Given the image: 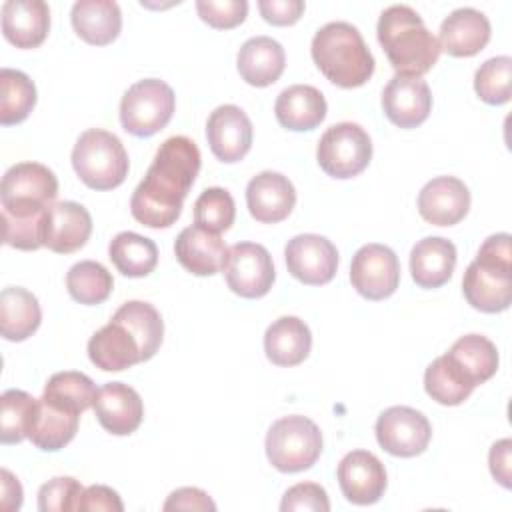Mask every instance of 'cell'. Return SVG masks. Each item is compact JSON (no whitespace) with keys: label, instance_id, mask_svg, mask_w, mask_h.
Wrapping results in <instances>:
<instances>
[{"label":"cell","instance_id":"cell-14","mask_svg":"<svg viewBox=\"0 0 512 512\" xmlns=\"http://www.w3.org/2000/svg\"><path fill=\"white\" fill-rule=\"evenodd\" d=\"M288 272L308 286L328 284L338 270L336 246L320 234H298L284 248Z\"/></svg>","mask_w":512,"mask_h":512},{"label":"cell","instance_id":"cell-7","mask_svg":"<svg viewBox=\"0 0 512 512\" xmlns=\"http://www.w3.org/2000/svg\"><path fill=\"white\" fill-rule=\"evenodd\" d=\"M264 448L268 462L276 470L284 474L302 472L312 468L320 458L322 432L306 416H282L268 428Z\"/></svg>","mask_w":512,"mask_h":512},{"label":"cell","instance_id":"cell-13","mask_svg":"<svg viewBox=\"0 0 512 512\" xmlns=\"http://www.w3.org/2000/svg\"><path fill=\"white\" fill-rule=\"evenodd\" d=\"M88 358L104 372H120L146 362V352L134 328L114 312L110 322L88 340Z\"/></svg>","mask_w":512,"mask_h":512},{"label":"cell","instance_id":"cell-9","mask_svg":"<svg viewBox=\"0 0 512 512\" xmlns=\"http://www.w3.org/2000/svg\"><path fill=\"white\" fill-rule=\"evenodd\" d=\"M372 158V140L356 122L332 124L318 140V166L332 178L358 176Z\"/></svg>","mask_w":512,"mask_h":512},{"label":"cell","instance_id":"cell-3","mask_svg":"<svg viewBox=\"0 0 512 512\" xmlns=\"http://www.w3.org/2000/svg\"><path fill=\"white\" fill-rule=\"evenodd\" d=\"M310 54L318 70L340 88H356L374 74V56L350 22H328L312 38Z\"/></svg>","mask_w":512,"mask_h":512},{"label":"cell","instance_id":"cell-10","mask_svg":"<svg viewBox=\"0 0 512 512\" xmlns=\"http://www.w3.org/2000/svg\"><path fill=\"white\" fill-rule=\"evenodd\" d=\"M374 432L382 450L400 458L422 454L432 438V426L428 418L410 406L386 408L378 416Z\"/></svg>","mask_w":512,"mask_h":512},{"label":"cell","instance_id":"cell-17","mask_svg":"<svg viewBox=\"0 0 512 512\" xmlns=\"http://www.w3.org/2000/svg\"><path fill=\"white\" fill-rule=\"evenodd\" d=\"M382 110L398 128L420 126L432 110V94L426 80L394 74L382 92Z\"/></svg>","mask_w":512,"mask_h":512},{"label":"cell","instance_id":"cell-32","mask_svg":"<svg viewBox=\"0 0 512 512\" xmlns=\"http://www.w3.org/2000/svg\"><path fill=\"white\" fill-rule=\"evenodd\" d=\"M474 384L460 370V366L448 356L442 354L432 360L424 372V390L426 394L442 406H458L474 392Z\"/></svg>","mask_w":512,"mask_h":512},{"label":"cell","instance_id":"cell-28","mask_svg":"<svg viewBox=\"0 0 512 512\" xmlns=\"http://www.w3.org/2000/svg\"><path fill=\"white\" fill-rule=\"evenodd\" d=\"M312 348V332L298 316H280L264 334L266 358L276 366H296L304 362Z\"/></svg>","mask_w":512,"mask_h":512},{"label":"cell","instance_id":"cell-18","mask_svg":"<svg viewBox=\"0 0 512 512\" xmlns=\"http://www.w3.org/2000/svg\"><path fill=\"white\" fill-rule=\"evenodd\" d=\"M92 234L90 212L72 200L54 202L42 224V246L58 254H70L80 250Z\"/></svg>","mask_w":512,"mask_h":512},{"label":"cell","instance_id":"cell-47","mask_svg":"<svg viewBox=\"0 0 512 512\" xmlns=\"http://www.w3.org/2000/svg\"><path fill=\"white\" fill-rule=\"evenodd\" d=\"M510 454H512V440L510 438H502V440L494 442L492 448H490V454H488L490 472L504 488L512 486V482H510Z\"/></svg>","mask_w":512,"mask_h":512},{"label":"cell","instance_id":"cell-35","mask_svg":"<svg viewBox=\"0 0 512 512\" xmlns=\"http://www.w3.org/2000/svg\"><path fill=\"white\" fill-rule=\"evenodd\" d=\"M96 392L98 388L90 376L76 370H64L48 378L42 398L60 410L82 414L94 404Z\"/></svg>","mask_w":512,"mask_h":512},{"label":"cell","instance_id":"cell-21","mask_svg":"<svg viewBox=\"0 0 512 512\" xmlns=\"http://www.w3.org/2000/svg\"><path fill=\"white\" fill-rule=\"evenodd\" d=\"M246 204L254 220L262 224L282 222L296 204L294 184L280 172L264 170L248 182Z\"/></svg>","mask_w":512,"mask_h":512},{"label":"cell","instance_id":"cell-12","mask_svg":"<svg viewBox=\"0 0 512 512\" xmlns=\"http://www.w3.org/2000/svg\"><path fill=\"white\" fill-rule=\"evenodd\" d=\"M228 288L242 298H262L270 292L276 272L270 252L256 242H238L228 248L224 266Z\"/></svg>","mask_w":512,"mask_h":512},{"label":"cell","instance_id":"cell-43","mask_svg":"<svg viewBox=\"0 0 512 512\" xmlns=\"http://www.w3.org/2000/svg\"><path fill=\"white\" fill-rule=\"evenodd\" d=\"M282 512H296V510H312V512H328L330 500L326 490L316 482H300L290 486L280 502Z\"/></svg>","mask_w":512,"mask_h":512},{"label":"cell","instance_id":"cell-23","mask_svg":"<svg viewBox=\"0 0 512 512\" xmlns=\"http://www.w3.org/2000/svg\"><path fill=\"white\" fill-rule=\"evenodd\" d=\"M492 28L484 12L476 8H456L440 24V50L456 58L478 54L490 40Z\"/></svg>","mask_w":512,"mask_h":512},{"label":"cell","instance_id":"cell-19","mask_svg":"<svg viewBox=\"0 0 512 512\" xmlns=\"http://www.w3.org/2000/svg\"><path fill=\"white\" fill-rule=\"evenodd\" d=\"M470 210V190L456 176H436L418 194L420 216L434 226H454Z\"/></svg>","mask_w":512,"mask_h":512},{"label":"cell","instance_id":"cell-39","mask_svg":"<svg viewBox=\"0 0 512 512\" xmlns=\"http://www.w3.org/2000/svg\"><path fill=\"white\" fill-rule=\"evenodd\" d=\"M512 84V58L494 56L488 58L474 74V90L482 102L500 106L510 100Z\"/></svg>","mask_w":512,"mask_h":512},{"label":"cell","instance_id":"cell-30","mask_svg":"<svg viewBox=\"0 0 512 512\" xmlns=\"http://www.w3.org/2000/svg\"><path fill=\"white\" fill-rule=\"evenodd\" d=\"M42 320L38 298L22 288L8 286L0 294V332L10 342H22L32 336Z\"/></svg>","mask_w":512,"mask_h":512},{"label":"cell","instance_id":"cell-42","mask_svg":"<svg viewBox=\"0 0 512 512\" xmlns=\"http://www.w3.org/2000/svg\"><path fill=\"white\" fill-rule=\"evenodd\" d=\"M198 16L212 28L228 30L244 22L248 14L246 0H196Z\"/></svg>","mask_w":512,"mask_h":512},{"label":"cell","instance_id":"cell-16","mask_svg":"<svg viewBox=\"0 0 512 512\" xmlns=\"http://www.w3.org/2000/svg\"><path fill=\"white\" fill-rule=\"evenodd\" d=\"M206 138L218 160L226 164L238 162L252 146V122L240 106L222 104L208 116Z\"/></svg>","mask_w":512,"mask_h":512},{"label":"cell","instance_id":"cell-8","mask_svg":"<svg viewBox=\"0 0 512 512\" xmlns=\"http://www.w3.org/2000/svg\"><path fill=\"white\" fill-rule=\"evenodd\" d=\"M174 108V90L164 80L144 78L124 92L120 100V124L132 136L148 138L172 120Z\"/></svg>","mask_w":512,"mask_h":512},{"label":"cell","instance_id":"cell-44","mask_svg":"<svg viewBox=\"0 0 512 512\" xmlns=\"http://www.w3.org/2000/svg\"><path fill=\"white\" fill-rule=\"evenodd\" d=\"M304 8L302 0H258L262 18L274 26H290L298 22Z\"/></svg>","mask_w":512,"mask_h":512},{"label":"cell","instance_id":"cell-29","mask_svg":"<svg viewBox=\"0 0 512 512\" xmlns=\"http://www.w3.org/2000/svg\"><path fill=\"white\" fill-rule=\"evenodd\" d=\"M70 20L74 32L94 46L110 44L122 28V12L114 0H78L72 4Z\"/></svg>","mask_w":512,"mask_h":512},{"label":"cell","instance_id":"cell-36","mask_svg":"<svg viewBox=\"0 0 512 512\" xmlns=\"http://www.w3.org/2000/svg\"><path fill=\"white\" fill-rule=\"evenodd\" d=\"M36 106V86L22 70H0V124L10 126L28 118Z\"/></svg>","mask_w":512,"mask_h":512},{"label":"cell","instance_id":"cell-25","mask_svg":"<svg viewBox=\"0 0 512 512\" xmlns=\"http://www.w3.org/2000/svg\"><path fill=\"white\" fill-rule=\"evenodd\" d=\"M236 66L246 84L264 88L282 76L286 54L278 40L270 36H254L240 46Z\"/></svg>","mask_w":512,"mask_h":512},{"label":"cell","instance_id":"cell-6","mask_svg":"<svg viewBox=\"0 0 512 512\" xmlns=\"http://www.w3.org/2000/svg\"><path fill=\"white\" fill-rule=\"evenodd\" d=\"M58 196L56 174L38 162H18L10 166L0 184L2 216L30 220L44 216Z\"/></svg>","mask_w":512,"mask_h":512},{"label":"cell","instance_id":"cell-2","mask_svg":"<svg viewBox=\"0 0 512 512\" xmlns=\"http://www.w3.org/2000/svg\"><path fill=\"white\" fill-rule=\"evenodd\" d=\"M376 36L396 74H426L440 56L438 38L426 28L420 14L406 4L388 6L376 26Z\"/></svg>","mask_w":512,"mask_h":512},{"label":"cell","instance_id":"cell-37","mask_svg":"<svg viewBox=\"0 0 512 512\" xmlns=\"http://www.w3.org/2000/svg\"><path fill=\"white\" fill-rule=\"evenodd\" d=\"M66 288L76 302L94 306L110 296L114 288V278L100 262L80 260L68 270Z\"/></svg>","mask_w":512,"mask_h":512},{"label":"cell","instance_id":"cell-5","mask_svg":"<svg viewBox=\"0 0 512 512\" xmlns=\"http://www.w3.org/2000/svg\"><path fill=\"white\" fill-rule=\"evenodd\" d=\"M72 168L92 190H112L128 176V154L120 138L102 128L84 130L72 148Z\"/></svg>","mask_w":512,"mask_h":512},{"label":"cell","instance_id":"cell-46","mask_svg":"<svg viewBox=\"0 0 512 512\" xmlns=\"http://www.w3.org/2000/svg\"><path fill=\"white\" fill-rule=\"evenodd\" d=\"M162 508L164 510H216V504L204 490L184 486L174 490Z\"/></svg>","mask_w":512,"mask_h":512},{"label":"cell","instance_id":"cell-24","mask_svg":"<svg viewBox=\"0 0 512 512\" xmlns=\"http://www.w3.org/2000/svg\"><path fill=\"white\" fill-rule=\"evenodd\" d=\"M50 30V8L44 0H6L2 34L16 48L40 46Z\"/></svg>","mask_w":512,"mask_h":512},{"label":"cell","instance_id":"cell-11","mask_svg":"<svg viewBox=\"0 0 512 512\" xmlns=\"http://www.w3.org/2000/svg\"><path fill=\"white\" fill-rule=\"evenodd\" d=\"M350 282L366 300H384L392 296L400 284L398 256L384 244H364L352 256Z\"/></svg>","mask_w":512,"mask_h":512},{"label":"cell","instance_id":"cell-31","mask_svg":"<svg viewBox=\"0 0 512 512\" xmlns=\"http://www.w3.org/2000/svg\"><path fill=\"white\" fill-rule=\"evenodd\" d=\"M78 422L80 414L60 410L48 404L44 398H38V408L28 432V440L44 452H56L72 442L78 432Z\"/></svg>","mask_w":512,"mask_h":512},{"label":"cell","instance_id":"cell-41","mask_svg":"<svg viewBox=\"0 0 512 512\" xmlns=\"http://www.w3.org/2000/svg\"><path fill=\"white\" fill-rule=\"evenodd\" d=\"M84 486L72 476H56L40 486L38 510L40 512H72L78 510Z\"/></svg>","mask_w":512,"mask_h":512},{"label":"cell","instance_id":"cell-27","mask_svg":"<svg viewBox=\"0 0 512 512\" xmlns=\"http://www.w3.org/2000/svg\"><path fill=\"white\" fill-rule=\"evenodd\" d=\"M326 108L324 94L310 84L288 86L274 102L276 120L292 132L314 130L326 118Z\"/></svg>","mask_w":512,"mask_h":512},{"label":"cell","instance_id":"cell-48","mask_svg":"<svg viewBox=\"0 0 512 512\" xmlns=\"http://www.w3.org/2000/svg\"><path fill=\"white\" fill-rule=\"evenodd\" d=\"M2 510H18L22 506V486L18 482V478L2 468V502H0Z\"/></svg>","mask_w":512,"mask_h":512},{"label":"cell","instance_id":"cell-33","mask_svg":"<svg viewBox=\"0 0 512 512\" xmlns=\"http://www.w3.org/2000/svg\"><path fill=\"white\" fill-rule=\"evenodd\" d=\"M108 258L128 278L148 276L158 264L156 244L136 232H118L108 246Z\"/></svg>","mask_w":512,"mask_h":512},{"label":"cell","instance_id":"cell-20","mask_svg":"<svg viewBox=\"0 0 512 512\" xmlns=\"http://www.w3.org/2000/svg\"><path fill=\"white\" fill-rule=\"evenodd\" d=\"M92 408L100 426L114 436L132 434L144 418L140 394L124 382H106L100 386Z\"/></svg>","mask_w":512,"mask_h":512},{"label":"cell","instance_id":"cell-45","mask_svg":"<svg viewBox=\"0 0 512 512\" xmlns=\"http://www.w3.org/2000/svg\"><path fill=\"white\" fill-rule=\"evenodd\" d=\"M78 510L82 512H98V510H106V512H122L124 504L118 496L116 490H112L110 486L104 484H92L88 488H84V494L80 498V506Z\"/></svg>","mask_w":512,"mask_h":512},{"label":"cell","instance_id":"cell-1","mask_svg":"<svg viewBox=\"0 0 512 512\" xmlns=\"http://www.w3.org/2000/svg\"><path fill=\"white\" fill-rule=\"evenodd\" d=\"M200 160V150L188 136L166 138L132 192V216L148 228L172 226L200 172Z\"/></svg>","mask_w":512,"mask_h":512},{"label":"cell","instance_id":"cell-4","mask_svg":"<svg viewBox=\"0 0 512 512\" xmlns=\"http://www.w3.org/2000/svg\"><path fill=\"white\" fill-rule=\"evenodd\" d=\"M510 234L488 236L468 264L462 278L466 302L486 314L508 310L512 302V248Z\"/></svg>","mask_w":512,"mask_h":512},{"label":"cell","instance_id":"cell-40","mask_svg":"<svg viewBox=\"0 0 512 512\" xmlns=\"http://www.w3.org/2000/svg\"><path fill=\"white\" fill-rule=\"evenodd\" d=\"M236 206L228 190L212 186L202 190L194 202V224L210 232H224L234 224Z\"/></svg>","mask_w":512,"mask_h":512},{"label":"cell","instance_id":"cell-22","mask_svg":"<svg viewBox=\"0 0 512 512\" xmlns=\"http://www.w3.org/2000/svg\"><path fill=\"white\" fill-rule=\"evenodd\" d=\"M174 252L182 268L194 276H212L224 270L228 262V246L218 232L202 226H186L176 242Z\"/></svg>","mask_w":512,"mask_h":512},{"label":"cell","instance_id":"cell-38","mask_svg":"<svg viewBox=\"0 0 512 512\" xmlns=\"http://www.w3.org/2000/svg\"><path fill=\"white\" fill-rule=\"evenodd\" d=\"M2 414H0V442L2 444H18L28 438L38 398L30 396L24 390L10 388L2 394Z\"/></svg>","mask_w":512,"mask_h":512},{"label":"cell","instance_id":"cell-34","mask_svg":"<svg viewBox=\"0 0 512 512\" xmlns=\"http://www.w3.org/2000/svg\"><path fill=\"white\" fill-rule=\"evenodd\" d=\"M474 386L490 380L498 370V350L492 340L482 334L460 336L446 352Z\"/></svg>","mask_w":512,"mask_h":512},{"label":"cell","instance_id":"cell-15","mask_svg":"<svg viewBox=\"0 0 512 512\" xmlns=\"http://www.w3.org/2000/svg\"><path fill=\"white\" fill-rule=\"evenodd\" d=\"M336 476L344 498L358 506L378 502L388 484L384 464L368 450L348 452L340 460Z\"/></svg>","mask_w":512,"mask_h":512},{"label":"cell","instance_id":"cell-26","mask_svg":"<svg viewBox=\"0 0 512 512\" xmlns=\"http://www.w3.org/2000/svg\"><path fill=\"white\" fill-rule=\"evenodd\" d=\"M456 246L442 236H426L410 250L412 280L420 288H440L452 278Z\"/></svg>","mask_w":512,"mask_h":512}]
</instances>
